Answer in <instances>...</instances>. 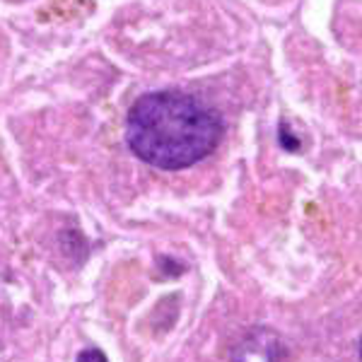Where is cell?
<instances>
[{
    "label": "cell",
    "instance_id": "1",
    "mask_svg": "<svg viewBox=\"0 0 362 362\" xmlns=\"http://www.w3.org/2000/svg\"><path fill=\"white\" fill-rule=\"evenodd\" d=\"M225 121L210 104L181 90L138 97L126 116V143L140 162L179 172L215 153Z\"/></svg>",
    "mask_w": 362,
    "mask_h": 362
},
{
    "label": "cell",
    "instance_id": "2",
    "mask_svg": "<svg viewBox=\"0 0 362 362\" xmlns=\"http://www.w3.org/2000/svg\"><path fill=\"white\" fill-rule=\"evenodd\" d=\"M235 362H285V346L268 329H254L232 350Z\"/></svg>",
    "mask_w": 362,
    "mask_h": 362
},
{
    "label": "cell",
    "instance_id": "3",
    "mask_svg": "<svg viewBox=\"0 0 362 362\" xmlns=\"http://www.w3.org/2000/svg\"><path fill=\"white\" fill-rule=\"evenodd\" d=\"M78 362H109V360L99 348H85L83 353L78 355Z\"/></svg>",
    "mask_w": 362,
    "mask_h": 362
},
{
    "label": "cell",
    "instance_id": "4",
    "mask_svg": "<svg viewBox=\"0 0 362 362\" xmlns=\"http://www.w3.org/2000/svg\"><path fill=\"white\" fill-rule=\"evenodd\" d=\"M280 145H283L285 150H297V145H300L293 136H290V131H288V126H285V124L280 126Z\"/></svg>",
    "mask_w": 362,
    "mask_h": 362
},
{
    "label": "cell",
    "instance_id": "5",
    "mask_svg": "<svg viewBox=\"0 0 362 362\" xmlns=\"http://www.w3.org/2000/svg\"><path fill=\"white\" fill-rule=\"evenodd\" d=\"M360 360H362V338H360Z\"/></svg>",
    "mask_w": 362,
    "mask_h": 362
}]
</instances>
